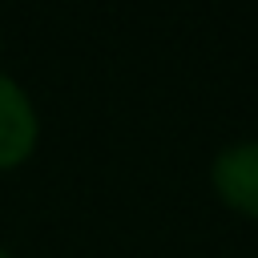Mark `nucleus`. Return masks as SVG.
Listing matches in <instances>:
<instances>
[{"instance_id":"2","label":"nucleus","mask_w":258,"mask_h":258,"mask_svg":"<svg viewBox=\"0 0 258 258\" xmlns=\"http://www.w3.org/2000/svg\"><path fill=\"white\" fill-rule=\"evenodd\" d=\"M36 141H40V117L32 97L12 77L0 73V173L24 165Z\"/></svg>"},{"instance_id":"3","label":"nucleus","mask_w":258,"mask_h":258,"mask_svg":"<svg viewBox=\"0 0 258 258\" xmlns=\"http://www.w3.org/2000/svg\"><path fill=\"white\" fill-rule=\"evenodd\" d=\"M0 258H16V254H12V250H4V246H0Z\"/></svg>"},{"instance_id":"1","label":"nucleus","mask_w":258,"mask_h":258,"mask_svg":"<svg viewBox=\"0 0 258 258\" xmlns=\"http://www.w3.org/2000/svg\"><path fill=\"white\" fill-rule=\"evenodd\" d=\"M210 185L226 210L258 222V137L218 149V157L210 161Z\"/></svg>"},{"instance_id":"4","label":"nucleus","mask_w":258,"mask_h":258,"mask_svg":"<svg viewBox=\"0 0 258 258\" xmlns=\"http://www.w3.org/2000/svg\"><path fill=\"white\" fill-rule=\"evenodd\" d=\"M0 48H4V40H0Z\"/></svg>"}]
</instances>
